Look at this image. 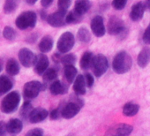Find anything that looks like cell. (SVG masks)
Returning a JSON list of instances; mask_svg holds the SVG:
<instances>
[{"mask_svg":"<svg viewBox=\"0 0 150 136\" xmlns=\"http://www.w3.org/2000/svg\"><path fill=\"white\" fill-rule=\"evenodd\" d=\"M90 28L93 34L96 37H103L106 33V28L104 25V21L102 16L96 15L95 16L90 23Z\"/></svg>","mask_w":150,"mask_h":136,"instance_id":"cell-11","label":"cell"},{"mask_svg":"<svg viewBox=\"0 0 150 136\" xmlns=\"http://www.w3.org/2000/svg\"><path fill=\"white\" fill-rule=\"evenodd\" d=\"M145 6L147 10L150 11V0H146V4H145Z\"/></svg>","mask_w":150,"mask_h":136,"instance_id":"cell-43","label":"cell"},{"mask_svg":"<svg viewBox=\"0 0 150 136\" xmlns=\"http://www.w3.org/2000/svg\"><path fill=\"white\" fill-rule=\"evenodd\" d=\"M66 11L58 10L57 12L50 14L47 17V22L53 28H61L66 24Z\"/></svg>","mask_w":150,"mask_h":136,"instance_id":"cell-9","label":"cell"},{"mask_svg":"<svg viewBox=\"0 0 150 136\" xmlns=\"http://www.w3.org/2000/svg\"><path fill=\"white\" fill-rule=\"evenodd\" d=\"M75 38L71 32H64L57 41V48L59 53H67L74 46Z\"/></svg>","mask_w":150,"mask_h":136,"instance_id":"cell-5","label":"cell"},{"mask_svg":"<svg viewBox=\"0 0 150 136\" xmlns=\"http://www.w3.org/2000/svg\"><path fill=\"white\" fill-rule=\"evenodd\" d=\"M150 62V48H143L138 55L137 63L140 68H145Z\"/></svg>","mask_w":150,"mask_h":136,"instance_id":"cell-17","label":"cell"},{"mask_svg":"<svg viewBox=\"0 0 150 136\" xmlns=\"http://www.w3.org/2000/svg\"><path fill=\"white\" fill-rule=\"evenodd\" d=\"M3 35L6 40L13 41L16 37V32L15 30L11 27H6L3 30Z\"/></svg>","mask_w":150,"mask_h":136,"instance_id":"cell-33","label":"cell"},{"mask_svg":"<svg viewBox=\"0 0 150 136\" xmlns=\"http://www.w3.org/2000/svg\"><path fill=\"white\" fill-rule=\"evenodd\" d=\"M21 103V95L17 91H12L7 94L1 102L0 110L4 113L14 112Z\"/></svg>","mask_w":150,"mask_h":136,"instance_id":"cell-2","label":"cell"},{"mask_svg":"<svg viewBox=\"0 0 150 136\" xmlns=\"http://www.w3.org/2000/svg\"><path fill=\"white\" fill-rule=\"evenodd\" d=\"M43 89V85L37 81H28L24 85L23 95L24 97L28 100L34 99L38 96L39 93Z\"/></svg>","mask_w":150,"mask_h":136,"instance_id":"cell-7","label":"cell"},{"mask_svg":"<svg viewBox=\"0 0 150 136\" xmlns=\"http://www.w3.org/2000/svg\"><path fill=\"white\" fill-rule=\"evenodd\" d=\"M91 8V2L89 0H76L74 4V11L83 16Z\"/></svg>","mask_w":150,"mask_h":136,"instance_id":"cell-18","label":"cell"},{"mask_svg":"<svg viewBox=\"0 0 150 136\" xmlns=\"http://www.w3.org/2000/svg\"><path fill=\"white\" fill-rule=\"evenodd\" d=\"M76 56L74 54H67L64 55V57H61L60 62L62 63V64L64 65H68V64H74L75 62H76Z\"/></svg>","mask_w":150,"mask_h":136,"instance_id":"cell-32","label":"cell"},{"mask_svg":"<svg viewBox=\"0 0 150 136\" xmlns=\"http://www.w3.org/2000/svg\"><path fill=\"white\" fill-rule=\"evenodd\" d=\"M142 39H143V42L146 43V44H148L150 45V24L147 26V28H146L144 34H143V36H142Z\"/></svg>","mask_w":150,"mask_h":136,"instance_id":"cell-36","label":"cell"},{"mask_svg":"<svg viewBox=\"0 0 150 136\" xmlns=\"http://www.w3.org/2000/svg\"><path fill=\"white\" fill-rule=\"evenodd\" d=\"M53 1H54V0H41V5L43 7L47 8V7H49L52 4Z\"/></svg>","mask_w":150,"mask_h":136,"instance_id":"cell-41","label":"cell"},{"mask_svg":"<svg viewBox=\"0 0 150 136\" xmlns=\"http://www.w3.org/2000/svg\"><path fill=\"white\" fill-rule=\"evenodd\" d=\"M32 110H33V106H32V104L30 103V102L26 101V102L23 103V105L21 106V110H20V115H21V117L23 119H25V120L28 119L29 115H30Z\"/></svg>","mask_w":150,"mask_h":136,"instance_id":"cell-28","label":"cell"},{"mask_svg":"<svg viewBox=\"0 0 150 136\" xmlns=\"http://www.w3.org/2000/svg\"><path fill=\"white\" fill-rule=\"evenodd\" d=\"M23 123L19 118H12L7 123V132L11 134H17L22 131Z\"/></svg>","mask_w":150,"mask_h":136,"instance_id":"cell-19","label":"cell"},{"mask_svg":"<svg viewBox=\"0 0 150 136\" xmlns=\"http://www.w3.org/2000/svg\"><path fill=\"white\" fill-rule=\"evenodd\" d=\"M82 16L80 15L78 13H76L74 10L72 12H70L68 14H66V24H76L81 20Z\"/></svg>","mask_w":150,"mask_h":136,"instance_id":"cell-29","label":"cell"},{"mask_svg":"<svg viewBox=\"0 0 150 136\" xmlns=\"http://www.w3.org/2000/svg\"><path fill=\"white\" fill-rule=\"evenodd\" d=\"M77 37H78V40L80 42H84V43H88L91 40V34L88 30V28L81 27L77 33Z\"/></svg>","mask_w":150,"mask_h":136,"instance_id":"cell-27","label":"cell"},{"mask_svg":"<svg viewBox=\"0 0 150 136\" xmlns=\"http://www.w3.org/2000/svg\"><path fill=\"white\" fill-rule=\"evenodd\" d=\"M42 134H43V131L41 128H34V129H31L30 131H28L27 132L28 136H33V135L42 136Z\"/></svg>","mask_w":150,"mask_h":136,"instance_id":"cell-37","label":"cell"},{"mask_svg":"<svg viewBox=\"0 0 150 136\" xmlns=\"http://www.w3.org/2000/svg\"><path fill=\"white\" fill-rule=\"evenodd\" d=\"M42 78L45 81H54L57 78V72L54 68H48L42 74Z\"/></svg>","mask_w":150,"mask_h":136,"instance_id":"cell-30","label":"cell"},{"mask_svg":"<svg viewBox=\"0 0 150 136\" xmlns=\"http://www.w3.org/2000/svg\"><path fill=\"white\" fill-rule=\"evenodd\" d=\"M93 58H94V55L92 52H90V51L84 52L81 58V61H80V64H81V69L88 70V68L92 65Z\"/></svg>","mask_w":150,"mask_h":136,"instance_id":"cell-26","label":"cell"},{"mask_svg":"<svg viewBox=\"0 0 150 136\" xmlns=\"http://www.w3.org/2000/svg\"><path fill=\"white\" fill-rule=\"evenodd\" d=\"M53 48V39L50 35H46L42 38L39 42V50L42 53H47Z\"/></svg>","mask_w":150,"mask_h":136,"instance_id":"cell-22","label":"cell"},{"mask_svg":"<svg viewBox=\"0 0 150 136\" xmlns=\"http://www.w3.org/2000/svg\"><path fill=\"white\" fill-rule=\"evenodd\" d=\"M7 132V124L4 121H0V136L5 135Z\"/></svg>","mask_w":150,"mask_h":136,"instance_id":"cell-40","label":"cell"},{"mask_svg":"<svg viewBox=\"0 0 150 136\" xmlns=\"http://www.w3.org/2000/svg\"><path fill=\"white\" fill-rule=\"evenodd\" d=\"M91 67L96 77H102L109 68V63L106 57L103 54H97L96 56H95Z\"/></svg>","mask_w":150,"mask_h":136,"instance_id":"cell-4","label":"cell"},{"mask_svg":"<svg viewBox=\"0 0 150 136\" xmlns=\"http://www.w3.org/2000/svg\"><path fill=\"white\" fill-rule=\"evenodd\" d=\"M37 21V15L35 12L27 11L18 16L15 21L16 27L21 30H26L35 27Z\"/></svg>","mask_w":150,"mask_h":136,"instance_id":"cell-3","label":"cell"},{"mask_svg":"<svg viewBox=\"0 0 150 136\" xmlns=\"http://www.w3.org/2000/svg\"><path fill=\"white\" fill-rule=\"evenodd\" d=\"M126 2H127V0H113L112 1V7L115 10L121 11L125 7Z\"/></svg>","mask_w":150,"mask_h":136,"instance_id":"cell-35","label":"cell"},{"mask_svg":"<svg viewBox=\"0 0 150 136\" xmlns=\"http://www.w3.org/2000/svg\"><path fill=\"white\" fill-rule=\"evenodd\" d=\"M80 101L81 100H79V102H69L66 103L61 110V116L66 119H70L76 116L81 110L82 105L80 104Z\"/></svg>","mask_w":150,"mask_h":136,"instance_id":"cell-10","label":"cell"},{"mask_svg":"<svg viewBox=\"0 0 150 136\" xmlns=\"http://www.w3.org/2000/svg\"><path fill=\"white\" fill-rule=\"evenodd\" d=\"M48 116H49V112L47 110L43 108H35L32 110L29 115L28 120L32 124H36V123H40L45 120Z\"/></svg>","mask_w":150,"mask_h":136,"instance_id":"cell-13","label":"cell"},{"mask_svg":"<svg viewBox=\"0 0 150 136\" xmlns=\"http://www.w3.org/2000/svg\"><path fill=\"white\" fill-rule=\"evenodd\" d=\"M145 8H146V6L141 2H138V3L134 4L132 6L131 13H130L131 20L132 21H139L143 18L144 13H145Z\"/></svg>","mask_w":150,"mask_h":136,"instance_id":"cell-15","label":"cell"},{"mask_svg":"<svg viewBox=\"0 0 150 136\" xmlns=\"http://www.w3.org/2000/svg\"><path fill=\"white\" fill-rule=\"evenodd\" d=\"M132 57L125 51H119L112 61V68L116 74H126L132 68Z\"/></svg>","mask_w":150,"mask_h":136,"instance_id":"cell-1","label":"cell"},{"mask_svg":"<svg viewBox=\"0 0 150 136\" xmlns=\"http://www.w3.org/2000/svg\"><path fill=\"white\" fill-rule=\"evenodd\" d=\"M60 116H61V111H60L59 109H55V110H53L50 112V118L51 120H56V119L59 118Z\"/></svg>","mask_w":150,"mask_h":136,"instance_id":"cell-39","label":"cell"},{"mask_svg":"<svg viewBox=\"0 0 150 136\" xmlns=\"http://www.w3.org/2000/svg\"><path fill=\"white\" fill-rule=\"evenodd\" d=\"M124 21L117 16H111L108 21L107 31L111 35H122L125 32Z\"/></svg>","mask_w":150,"mask_h":136,"instance_id":"cell-6","label":"cell"},{"mask_svg":"<svg viewBox=\"0 0 150 136\" xmlns=\"http://www.w3.org/2000/svg\"><path fill=\"white\" fill-rule=\"evenodd\" d=\"M64 76L65 79L69 83H71L74 81V80L77 77V69L74 66V64H68L64 65Z\"/></svg>","mask_w":150,"mask_h":136,"instance_id":"cell-24","label":"cell"},{"mask_svg":"<svg viewBox=\"0 0 150 136\" xmlns=\"http://www.w3.org/2000/svg\"><path fill=\"white\" fill-rule=\"evenodd\" d=\"M17 8V1L16 0H6L4 6V12L5 13H12Z\"/></svg>","mask_w":150,"mask_h":136,"instance_id":"cell-31","label":"cell"},{"mask_svg":"<svg viewBox=\"0 0 150 136\" xmlns=\"http://www.w3.org/2000/svg\"><path fill=\"white\" fill-rule=\"evenodd\" d=\"M18 57H19V60L21 64L24 67H27V68H29L32 65H34L35 59H36V56L33 53L32 50H30L28 48L21 49L19 51Z\"/></svg>","mask_w":150,"mask_h":136,"instance_id":"cell-8","label":"cell"},{"mask_svg":"<svg viewBox=\"0 0 150 136\" xmlns=\"http://www.w3.org/2000/svg\"><path fill=\"white\" fill-rule=\"evenodd\" d=\"M85 80H86V83H87V86L88 87V88H91L93 85H94V83H95V80H94V78H93V76L90 74H88V73H87L86 74H85Z\"/></svg>","mask_w":150,"mask_h":136,"instance_id":"cell-38","label":"cell"},{"mask_svg":"<svg viewBox=\"0 0 150 136\" xmlns=\"http://www.w3.org/2000/svg\"><path fill=\"white\" fill-rule=\"evenodd\" d=\"M139 110V106L134 103H127L123 107V113L126 117H133L135 116Z\"/></svg>","mask_w":150,"mask_h":136,"instance_id":"cell-25","label":"cell"},{"mask_svg":"<svg viewBox=\"0 0 150 136\" xmlns=\"http://www.w3.org/2000/svg\"><path fill=\"white\" fill-rule=\"evenodd\" d=\"M50 91L53 96L64 95L67 92V87L58 80H55L50 86Z\"/></svg>","mask_w":150,"mask_h":136,"instance_id":"cell-20","label":"cell"},{"mask_svg":"<svg viewBox=\"0 0 150 136\" xmlns=\"http://www.w3.org/2000/svg\"><path fill=\"white\" fill-rule=\"evenodd\" d=\"M1 70H2V68H1V66H0V73H1Z\"/></svg>","mask_w":150,"mask_h":136,"instance_id":"cell-44","label":"cell"},{"mask_svg":"<svg viewBox=\"0 0 150 136\" xmlns=\"http://www.w3.org/2000/svg\"><path fill=\"white\" fill-rule=\"evenodd\" d=\"M86 80L81 74H79L73 82V90L78 96H83L86 94Z\"/></svg>","mask_w":150,"mask_h":136,"instance_id":"cell-16","label":"cell"},{"mask_svg":"<svg viewBox=\"0 0 150 136\" xmlns=\"http://www.w3.org/2000/svg\"><path fill=\"white\" fill-rule=\"evenodd\" d=\"M49 64H50V61H49L48 57L44 55L43 53L39 54L38 56H36V59L34 64L35 72L38 75H42L44 72L48 69Z\"/></svg>","mask_w":150,"mask_h":136,"instance_id":"cell-12","label":"cell"},{"mask_svg":"<svg viewBox=\"0 0 150 136\" xmlns=\"http://www.w3.org/2000/svg\"><path fill=\"white\" fill-rule=\"evenodd\" d=\"M26 1H27V3H28V5L33 6V5H35V4L37 2V0H26Z\"/></svg>","mask_w":150,"mask_h":136,"instance_id":"cell-42","label":"cell"},{"mask_svg":"<svg viewBox=\"0 0 150 136\" xmlns=\"http://www.w3.org/2000/svg\"><path fill=\"white\" fill-rule=\"evenodd\" d=\"M6 73L12 76H15L17 74H19L20 73V64L19 63L13 59V58H10L7 63H6Z\"/></svg>","mask_w":150,"mask_h":136,"instance_id":"cell-23","label":"cell"},{"mask_svg":"<svg viewBox=\"0 0 150 136\" xmlns=\"http://www.w3.org/2000/svg\"><path fill=\"white\" fill-rule=\"evenodd\" d=\"M13 87V83L6 75L0 76V95L8 93Z\"/></svg>","mask_w":150,"mask_h":136,"instance_id":"cell-21","label":"cell"},{"mask_svg":"<svg viewBox=\"0 0 150 136\" xmlns=\"http://www.w3.org/2000/svg\"><path fill=\"white\" fill-rule=\"evenodd\" d=\"M71 5V0H58L57 1V7L58 10L66 11Z\"/></svg>","mask_w":150,"mask_h":136,"instance_id":"cell-34","label":"cell"},{"mask_svg":"<svg viewBox=\"0 0 150 136\" xmlns=\"http://www.w3.org/2000/svg\"><path fill=\"white\" fill-rule=\"evenodd\" d=\"M133 127L128 124H117L111 127L108 132V134L114 135H128L132 132Z\"/></svg>","mask_w":150,"mask_h":136,"instance_id":"cell-14","label":"cell"}]
</instances>
